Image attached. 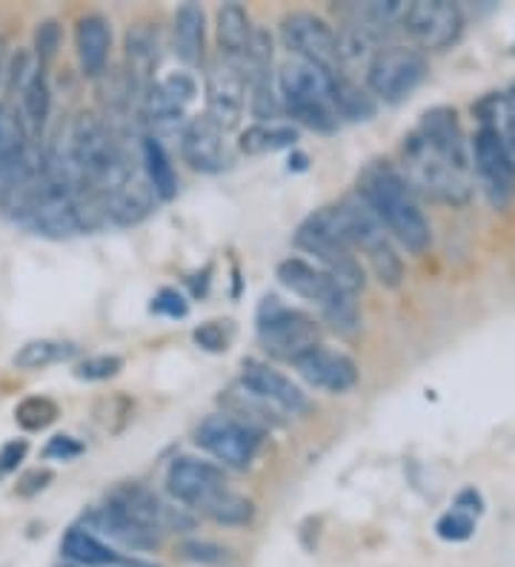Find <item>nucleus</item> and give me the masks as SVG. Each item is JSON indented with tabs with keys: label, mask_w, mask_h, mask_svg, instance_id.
Returning a JSON list of instances; mask_svg holds the SVG:
<instances>
[{
	"label": "nucleus",
	"mask_w": 515,
	"mask_h": 567,
	"mask_svg": "<svg viewBox=\"0 0 515 567\" xmlns=\"http://www.w3.org/2000/svg\"><path fill=\"white\" fill-rule=\"evenodd\" d=\"M358 198L378 215V221L384 224L401 247L410 252H424L433 244V229L426 215L421 213L412 187L404 175L387 161H372L364 166V173L358 175Z\"/></svg>",
	"instance_id": "nucleus-1"
},
{
	"label": "nucleus",
	"mask_w": 515,
	"mask_h": 567,
	"mask_svg": "<svg viewBox=\"0 0 515 567\" xmlns=\"http://www.w3.org/2000/svg\"><path fill=\"white\" fill-rule=\"evenodd\" d=\"M296 244L303 252L316 256L323 264V272H330L338 287H343L352 296L358 290H364L367 278L361 264L352 256L356 247H352L350 224H347L341 204L321 207L318 213L309 215L307 221L298 227Z\"/></svg>",
	"instance_id": "nucleus-2"
},
{
	"label": "nucleus",
	"mask_w": 515,
	"mask_h": 567,
	"mask_svg": "<svg viewBox=\"0 0 515 567\" xmlns=\"http://www.w3.org/2000/svg\"><path fill=\"white\" fill-rule=\"evenodd\" d=\"M284 106L289 115H296L301 124L318 132H332L338 126L336 110V75L316 63L292 58L281 66L278 75Z\"/></svg>",
	"instance_id": "nucleus-3"
},
{
	"label": "nucleus",
	"mask_w": 515,
	"mask_h": 567,
	"mask_svg": "<svg viewBox=\"0 0 515 567\" xmlns=\"http://www.w3.org/2000/svg\"><path fill=\"white\" fill-rule=\"evenodd\" d=\"M401 155H404L406 169L404 178L412 187V193H421L426 198H433V202L444 204L470 202L473 187H470L467 169H461L453 161L444 158L419 130L412 132L410 138H404Z\"/></svg>",
	"instance_id": "nucleus-4"
},
{
	"label": "nucleus",
	"mask_w": 515,
	"mask_h": 567,
	"mask_svg": "<svg viewBox=\"0 0 515 567\" xmlns=\"http://www.w3.org/2000/svg\"><path fill=\"white\" fill-rule=\"evenodd\" d=\"M278 281L289 292H296V296L321 307L323 319L330 321L338 332L358 330V321L361 319H358L356 296L338 287L330 272L318 270V267L307 264L303 258H287V261L278 264Z\"/></svg>",
	"instance_id": "nucleus-5"
},
{
	"label": "nucleus",
	"mask_w": 515,
	"mask_h": 567,
	"mask_svg": "<svg viewBox=\"0 0 515 567\" xmlns=\"http://www.w3.org/2000/svg\"><path fill=\"white\" fill-rule=\"evenodd\" d=\"M258 339L269 355L284 361H298L303 353L316 350L321 330L307 312L289 310L278 305V298H267L258 316Z\"/></svg>",
	"instance_id": "nucleus-6"
},
{
	"label": "nucleus",
	"mask_w": 515,
	"mask_h": 567,
	"mask_svg": "<svg viewBox=\"0 0 515 567\" xmlns=\"http://www.w3.org/2000/svg\"><path fill=\"white\" fill-rule=\"evenodd\" d=\"M426 78V61L421 52L406 47L378 49L367 63V86L387 104H399L419 90Z\"/></svg>",
	"instance_id": "nucleus-7"
},
{
	"label": "nucleus",
	"mask_w": 515,
	"mask_h": 567,
	"mask_svg": "<svg viewBox=\"0 0 515 567\" xmlns=\"http://www.w3.org/2000/svg\"><path fill=\"white\" fill-rule=\"evenodd\" d=\"M195 442H198L209 456L218 458L224 467L247 471L249 464L255 462V453H258L261 436H258V430L249 427V424L240 422V419H235V415L215 413L206 415L204 422L198 424Z\"/></svg>",
	"instance_id": "nucleus-8"
},
{
	"label": "nucleus",
	"mask_w": 515,
	"mask_h": 567,
	"mask_svg": "<svg viewBox=\"0 0 515 567\" xmlns=\"http://www.w3.org/2000/svg\"><path fill=\"white\" fill-rule=\"evenodd\" d=\"M106 505L158 536L161 533H186L195 527V519L186 513V507L166 505L164 498L141 485H117L106 496Z\"/></svg>",
	"instance_id": "nucleus-9"
},
{
	"label": "nucleus",
	"mask_w": 515,
	"mask_h": 567,
	"mask_svg": "<svg viewBox=\"0 0 515 567\" xmlns=\"http://www.w3.org/2000/svg\"><path fill=\"white\" fill-rule=\"evenodd\" d=\"M284 47L301 61L316 63L321 70L338 75L341 70V52H338V35L323 18L312 12H292L281 21Z\"/></svg>",
	"instance_id": "nucleus-10"
},
{
	"label": "nucleus",
	"mask_w": 515,
	"mask_h": 567,
	"mask_svg": "<svg viewBox=\"0 0 515 567\" xmlns=\"http://www.w3.org/2000/svg\"><path fill=\"white\" fill-rule=\"evenodd\" d=\"M473 161L490 204L498 209L507 207L515 198V158L509 155L507 144L498 138V132L487 130V126L475 132Z\"/></svg>",
	"instance_id": "nucleus-11"
},
{
	"label": "nucleus",
	"mask_w": 515,
	"mask_h": 567,
	"mask_svg": "<svg viewBox=\"0 0 515 567\" xmlns=\"http://www.w3.org/2000/svg\"><path fill=\"white\" fill-rule=\"evenodd\" d=\"M404 29L421 49L441 52L453 47L464 32V12L450 0H415L406 9Z\"/></svg>",
	"instance_id": "nucleus-12"
},
{
	"label": "nucleus",
	"mask_w": 515,
	"mask_h": 567,
	"mask_svg": "<svg viewBox=\"0 0 515 567\" xmlns=\"http://www.w3.org/2000/svg\"><path fill=\"white\" fill-rule=\"evenodd\" d=\"M247 104V75L238 63L220 55L206 66V110L220 130H235Z\"/></svg>",
	"instance_id": "nucleus-13"
},
{
	"label": "nucleus",
	"mask_w": 515,
	"mask_h": 567,
	"mask_svg": "<svg viewBox=\"0 0 515 567\" xmlns=\"http://www.w3.org/2000/svg\"><path fill=\"white\" fill-rule=\"evenodd\" d=\"M166 487L181 505L204 511L218 493L227 491V473L218 464L200 462V458H178L166 473Z\"/></svg>",
	"instance_id": "nucleus-14"
},
{
	"label": "nucleus",
	"mask_w": 515,
	"mask_h": 567,
	"mask_svg": "<svg viewBox=\"0 0 515 567\" xmlns=\"http://www.w3.org/2000/svg\"><path fill=\"white\" fill-rule=\"evenodd\" d=\"M181 155L195 173H224L233 164L227 141H224V130L209 115L189 121L184 126V132H181Z\"/></svg>",
	"instance_id": "nucleus-15"
},
{
	"label": "nucleus",
	"mask_w": 515,
	"mask_h": 567,
	"mask_svg": "<svg viewBox=\"0 0 515 567\" xmlns=\"http://www.w3.org/2000/svg\"><path fill=\"white\" fill-rule=\"evenodd\" d=\"M240 384L249 395L261 399V402L275 404V408L287 410L292 415L309 413V399L298 384L287 379L284 373L272 370L269 364H261V361H247L244 364V373H240Z\"/></svg>",
	"instance_id": "nucleus-16"
},
{
	"label": "nucleus",
	"mask_w": 515,
	"mask_h": 567,
	"mask_svg": "<svg viewBox=\"0 0 515 567\" xmlns=\"http://www.w3.org/2000/svg\"><path fill=\"white\" fill-rule=\"evenodd\" d=\"M292 364H296L303 381H309L318 390H327V393H347V390H352L358 384L356 361L350 355L327 350V347L309 350V353H303Z\"/></svg>",
	"instance_id": "nucleus-17"
},
{
	"label": "nucleus",
	"mask_w": 515,
	"mask_h": 567,
	"mask_svg": "<svg viewBox=\"0 0 515 567\" xmlns=\"http://www.w3.org/2000/svg\"><path fill=\"white\" fill-rule=\"evenodd\" d=\"M419 132L435 146V150H439L441 155H444V158H450L455 166H461V169H467L470 173V150H467V141H464V132H461L459 126V115H455V110L439 106V110L424 112Z\"/></svg>",
	"instance_id": "nucleus-18"
},
{
	"label": "nucleus",
	"mask_w": 515,
	"mask_h": 567,
	"mask_svg": "<svg viewBox=\"0 0 515 567\" xmlns=\"http://www.w3.org/2000/svg\"><path fill=\"white\" fill-rule=\"evenodd\" d=\"M75 49L83 75L97 78L110 63L112 29L103 14H83L75 27Z\"/></svg>",
	"instance_id": "nucleus-19"
},
{
	"label": "nucleus",
	"mask_w": 515,
	"mask_h": 567,
	"mask_svg": "<svg viewBox=\"0 0 515 567\" xmlns=\"http://www.w3.org/2000/svg\"><path fill=\"white\" fill-rule=\"evenodd\" d=\"M86 527H90L95 536H106V539L117 542V545L130 547V550H155L161 545L158 533L146 530L137 522L126 519L124 513L112 511L110 505L97 507L86 516Z\"/></svg>",
	"instance_id": "nucleus-20"
},
{
	"label": "nucleus",
	"mask_w": 515,
	"mask_h": 567,
	"mask_svg": "<svg viewBox=\"0 0 515 567\" xmlns=\"http://www.w3.org/2000/svg\"><path fill=\"white\" fill-rule=\"evenodd\" d=\"M158 195L150 187V181L132 178L130 184H124L115 193L103 195V204H106V215H110V224L115 227H135L144 218H150L152 209H155Z\"/></svg>",
	"instance_id": "nucleus-21"
},
{
	"label": "nucleus",
	"mask_w": 515,
	"mask_h": 567,
	"mask_svg": "<svg viewBox=\"0 0 515 567\" xmlns=\"http://www.w3.org/2000/svg\"><path fill=\"white\" fill-rule=\"evenodd\" d=\"M255 29L249 23L247 9L238 7V3H227V7L218 9V43L224 58L233 63H244V58L249 55V47H253Z\"/></svg>",
	"instance_id": "nucleus-22"
},
{
	"label": "nucleus",
	"mask_w": 515,
	"mask_h": 567,
	"mask_svg": "<svg viewBox=\"0 0 515 567\" xmlns=\"http://www.w3.org/2000/svg\"><path fill=\"white\" fill-rule=\"evenodd\" d=\"M61 554L66 556L69 561L83 567H117L124 556H117L101 536H95L86 527H72L66 530L61 542Z\"/></svg>",
	"instance_id": "nucleus-23"
},
{
	"label": "nucleus",
	"mask_w": 515,
	"mask_h": 567,
	"mask_svg": "<svg viewBox=\"0 0 515 567\" xmlns=\"http://www.w3.org/2000/svg\"><path fill=\"white\" fill-rule=\"evenodd\" d=\"M175 52L189 66H198L204 58V9L195 3H184L175 12Z\"/></svg>",
	"instance_id": "nucleus-24"
},
{
	"label": "nucleus",
	"mask_w": 515,
	"mask_h": 567,
	"mask_svg": "<svg viewBox=\"0 0 515 567\" xmlns=\"http://www.w3.org/2000/svg\"><path fill=\"white\" fill-rule=\"evenodd\" d=\"M141 153H144V169L150 187L155 189L161 202H172L178 195V175H175V166H172L169 155H166L164 144L158 138H144L141 144Z\"/></svg>",
	"instance_id": "nucleus-25"
},
{
	"label": "nucleus",
	"mask_w": 515,
	"mask_h": 567,
	"mask_svg": "<svg viewBox=\"0 0 515 567\" xmlns=\"http://www.w3.org/2000/svg\"><path fill=\"white\" fill-rule=\"evenodd\" d=\"M158 29L152 27V23H135V27L126 32V58H130L132 63V78L150 75V72L158 66Z\"/></svg>",
	"instance_id": "nucleus-26"
},
{
	"label": "nucleus",
	"mask_w": 515,
	"mask_h": 567,
	"mask_svg": "<svg viewBox=\"0 0 515 567\" xmlns=\"http://www.w3.org/2000/svg\"><path fill=\"white\" fill-rule=\"evenodd\" d=\"M78 353L75 344H66V341H52V339H34L14 353L12 364L18 370H43L49 364H58V361H66Z\"/></svg>",
	"instance_id": "nucleus-27"
},
{
	"label": "nucleus",
	"mask_w": 515,
	"mask_h": 567,
	"mask_svg": "<svg viewBox=\"0 0 515 567\" xmlns=\"http://www.w3.org/2000/svg\"><path fill=\"white\" fill-rule=\"evenodd\" d=\"M298 141V132L292 126H278V124H258L249 126L247 132H240V153L247 155H264L292 146Z\"/></svg>",
	"instance_id": "nucleus-28"
},
{
	"label": "nucleus",
	"mask_w": 515,
	"mask_h": 567,
	"mask_svg": "<svg viewBox=\"0 0 515 567\" xmlns=\"http://www.w3.org/2000/svg\"><path fill=\"white\" fill-rule=\"evenodd\" d=\"M206 519L218 522V525H227V527H240V525H249L255 516V505L249 502L247 496H240V493H233L227 487L224 493L209 502V505L200 511Z\"/></svg>",
	"instance_id": "nucleus-29"
},
{
	"label": "nucleus",
	"mask_w": 515,
	"mask_h": 567,
	"mask_svg": "<svg viewBox=\"0 0 515 567\" xmlns=\"http://www.w3.org/2000/svg\"><path fill=\"white\" fill-rule=\"evenodd\" d=\"M336 110L341 118L370 121L375 115V101L361 86H356L347 78L336 75Z\"/></svg>",
	"instance_id": "nucleus-30"
},
{
	"label": "nucleus",
	"mask_w": 515,
	"mask_h": 567,
	"mask_svg": "<svg viewBox=\"0 0 515 567\" xmlns=\"http://www.w3.org/2000/svg\"><path fill=\"white\" fill-rule=\"evenodd\" d=\"M21 92H23V115H27V124L38 132L43 124H47L49 101H52V97H49L47 75L38 70L32 78H29V83Z\"/></svg>",
	"instance_id": "nucleus-31"
},
{
	"label": "nucleus",
	"mask_w": 515,
	"mask_h": 567,
	"mask_svg": "<svg viewBox=\"0 0 515 567\" xmlns=\"http://www.w3.org/2000/svg\"><path fill=\"white\" fill-rule=\"evenodd\" d=\"M58 419V404L47 395H29L14 408V422L23 430H43Z\"/></svg>",
	"instance_id": "nucleus-32"
},
{
	"label": "nucleus",
	"mask_w": 515,
	"mask_h": 567,
	"mask_svg": "<svg viewBox=\"0 0 515 567\" xmlns=\"http://www.w3.org/2000/svg\"><path fill=\"white\" fill-rule=\"evenodd\" d=\"M435 533H439L444 542H467L475 533V516L461 511L444 513L435 525Z\"/></svg>",
	"instance_id": "nucleus-33"
},
{
	"label": "nucleus",
	"mask_w": 515,
	"mask_h": 567,
	"mask_svg": "<svg viewBox=\"0 0 515 567\" xmlns=\"http://www.w3.org/2000/svg\"><path fill=\"white\" fill-rule=\"evenodd\" d=\"M121 367H124V359L117 355H92L75 367V375L83 381H106L121 373Z\"/></svg>",
	"instance_id": "nucleus-34"
},
{
	"label": "nucleus",
	"mask_w": 515,
	"mask_h": 567,
	"mask_svg": "<svg viewBox=\"0 0 515 567\" xmlns=\"http://www.w3.org/2000/svg\"><path fill=\"white\" fill-rule=\"evenodd\" d=\"M253 115L258 121H272L278 118V112H281V104H278V95L272 92L269 81H258L253 83Z\"/></svg>",
	"instance_id": "nucleus-35"
},
{
	"label": "nucleus",
	"mask_w": 515,
	"mask_h": 567,
	"mask_svg": "<svg viewBox=\"0 0 515 567\" xmlns=\"http://www.w3.org/2000/svg\"><path fill=\"white\" fill-rule=\"evenodd\" d=\"M181 556L189 561H198V565H220V561H227V550L213 542H184L181 545Z\"/></svg>",
	"instance_id": "nucleus-36"
},
{
	"label": "nucleus",
	"mask_w": 515,
	"mask_h": 567,
	"mask_svg": "<svg viewBox=\"0 0 515 567\" xmlns=\"http://www.w3.org/2000/svg\"><path fill=\"white\" fill-rule=\"evenodd\" d=\"M58 49H61V27H58V21H43L34 32V52H38L41 63H47L58 55Z\"/></svg>",
	"instance_id": "nucleus-37"
},
{
	"label": "nucleus",
	"mask_w": 515,
	"mask_h": 567,
	"mask_svg": "<svg viewBox=\"0 0 515 567\" xmlns=\"http://www.w3.org/2000/svg\"><path fill=\"white\" fill-rule=\"evenodd\" d=\"M195 344L204 347L206 353H224L229 344V336L224 332V327L218 324V321H206V324H200L198 330L193 332Z\"/></svg>",
	"instance_id": "nucleus-38"
},
{
	"label": "nucleus",
	"mask_w": 515,
	"mask_h": 567,
	"mask_svg": "<svg viewBox=\"0 0 515 567\" xmlns=\"http://www.w3.org/2000/svg\"><path fill=\"white\" fill-rule=\"evenodd\" d=\"M152 312H161V316H169V319H184L189 312V305L175 290H161L152 301Z\"/></svg>",
	"instance_id": "nucleus-39"
},
{
	"label": "nucleus",
	"mask_w": 515,
	"mask_h": 567,
	"mask_svg": "<svg viewBox=\"0 0 515 567\" xmlns=\"http://www.w3.org/2000/svg\"><path fill=\"white\" fill-rule=\"evenodd\" d=\"M161 86H164L166 95L172 97V101H178L181 106H186L189 101L195 97V81L189 75H184V72H178V75H169L166 81H161Z\"/></svg>",
	"instance_id": "nucleus-40"
},
{
	"label": "nucleus",
	"mask_w": 515,
	"mask_h": 567,
	"mask_svg": "<svg viewBox=\"0 0 515 567\" xmlns=\"http://www.w3.org/2000/svg\"><path fill=\"white\" fill-rule=\"evenodd\" d=\"M27 439H12V442H7L3 447H0V478L9 476L12 471H18V464L23 462V456H27Z\"/></svg>",
	"instance_id": "nucleus-41"
},
{
	"label": "nucleus",
	"mask_w": 515,
	"mask_h": 567,
	"mask_svg": "<svg viewBox=\"0 0 515 567\" xmlns=\"http://www.w3.org/2000/svg\"><path fill=\"white\" fill-rule=\"evenodd\" d=\"M83 453V444L72 436H55L49 439V444L43 447V456L47 458H61V462H69V458H78Z\"/></svg>",
	"instance_id": "nucleus-42"
},
{
	"label": "nucleus",
	"mask_w": 515,
	"mask_h": 567,
	"mask_svg": "<svg viewBox=\"0 0 515 567\" xmlns=\"http://www.w3.org/2000/svg\"><path fill=\"white\" fill-rule=\"evenodd\" d=\"M49 482H52V471H47V467L41 471V467H38V471L23 473L21 482H18V487H14V491H18V496L29 498V496H34V493H41Z\"/></svg>",
	"instance_id": "nucleus-43"
},
{
	"label": "nucleus",
	"mask_w": 515,
	"mask_h": 567,
	"mask_svg": "<svg viewBox=\"0 0 515 567\" xmlns=\"http://www.w3.org/2000/svg\"><path fill=\"white\" fill-rule=\"evenodd\" d=\"M455 511L461 513H470V516H478L481 511H484V498H481V493L475 491V487H467V491H461L459 498H455Z\"/></svg>",
	"instance_id": "nucleus-44"
},
{
	"label": "nucleus",
	"mask_w": 515,
	"mask_h": 567,
	"mask_svg": "<svg viewBox=\"0 0 515 567\" xmlns=\"http://www.w3.org/2000/svg\"><path fill=\"white\" fill-rule=\"evenodd\" d=\"M117 567H158V565H152V561H144V559H121V565Z\"/></svg>",
	"instance_id": "nucleus-45"
}]
</instances>
